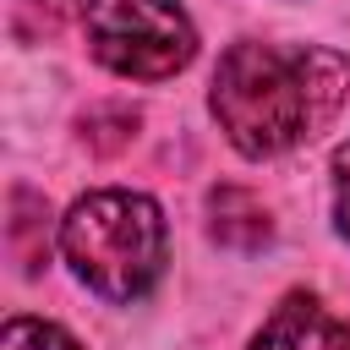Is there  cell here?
<instances>
[{
    "instance_id": "1",
    "label": "cell",
    "mask_w": 350,
    "mask_h": 350,
    "mask_svg": "<svg viewBox=\"0 0 350 350\" xmlns=\"http://www.w3.org/2000/svg\"><path fill=\"white\" fill-rule=\"evenodd\" d=\"M213 120L246 159L290 153L312 142L350 104V55L323 44H262L241 38L213 71Z\"/></svg>"
},
{
    "instance_id": "2",
    "label": "cell",
    "mask_w": 350,
    "mask_h": 350,
    "mask_svg": "<svg viewBox=\"0 0 350 350\" xmlns=\"http://www.w3.org/2000/svg\"><path fill=\"white\" fill-rule=\"evenodd\" d=\"M77 279L104 301H137L164 273V213L142 191H88L60 219Z\"/></svg>"
},
{
    "instance_id": "3",
    "label": "cell",
    "mask_w": 350,
    "mask_h": 350,
    "mask_svg": "<svg viewBox=\"0 0 350 350\" xmlns=\"http://www.w3.org/2000/svg\"><path fill=\"white\" fill-rule=\"evenodd\" d=\"M82 27L93 60L131 82H164L197 55V27L175 0H88Z\"/></svg>"
},
{
    "instance_id": "4",
    "label": "cell",
    "mask_w": 350,
    "mask_h": 350,
    "mask_svg": "<svg viewBox=\"0 0 350 350\" xmlns=\"http://www.w3.org/2000/svg\"><path fill=\"white\" fill-rule=\"evenodd\" d=\"M252 350H350V323L312 295H284L257 328Z\"/></svg>"
},
{
    "instance_id": "5",
    "label": "cell",
    "mask_w": 350,
    "mask_h": 350,
    "mask_svg": "<svg viewBox=\"0 0 350 350\" xmlns=\"http://www.w3.org/2000/svg\"><path fill=\"white\" fill-rule=\"evenodd\" d=\"M208 213H213V235H219L224 246H235V252H257V246L268 241V213H262V202H257L252 191H241V186H219V191L208 197Z\"/></svg>"
},
{
    "instance_id": "6",
    "label": "cell",
    "mask_w": 350,
    "mask_h": 350,
    "mask_svg": "<svg viewBox=\"0 0 350 350\" xmlns=\"http://www.w3.org/2000/svg\"><path fill=\"white\" fill-rule=\"evenodd\" d=\"M11 246L22 257V268H38L49 257V202L33 191L11 197Z\"/></svg>"
},
{
    "instance_id": "7",
    "label": "cell",
    "mask_w": 350,
    "mask_h": 350,
    "mask_svg": "<svg viewBox=\"0 0 350 350\" xmlns=\"http://www.w3.org/2000/svg\"><path fill=\"white\" fill-rule=\"evenodd\" d=\"M0 350H82L60 323H44V317H11L5 334H0Z\"/></svg>"
},
{
    "instance_id": "8",
    "label": "cell",
    "mask_w": 350,
    "mask_h": 350,
    "mask_svg": "<svg viewBox=\"0 0 350 350\" xmlns=\"http://www.w3.org/2000/svg\"><path fill=\"white\" fill-rule=\"evenodd\" d=\"M334 219H339V235L350 241V142L334 153Z\"/></svg>"
}]
</instances>
